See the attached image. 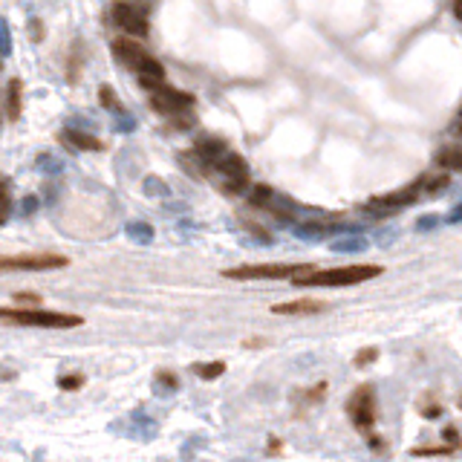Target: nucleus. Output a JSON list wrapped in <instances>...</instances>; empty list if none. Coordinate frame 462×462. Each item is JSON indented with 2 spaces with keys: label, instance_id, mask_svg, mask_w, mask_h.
<instances>
[{
  "label": "nucleus",
  "instance_id": "nucleus-1",
  "mask_svg": "<svg viewBox=\"0 0 462 462\" xmlns=\"http://www.w3.org/2000/svg\"><path fill=\"white\" fill-rule=\"evenodd\" d=\"M384 269L379 263H353V266H335V269H321V272H306L292 278L295 286H355L364 280L379 278Z\"/></svg>",
  "mask_w": 462,
  "mask_h": 462
},
{
  "label": "nucleus",
  "instance_id": "nucleus-2",
  "mask_svg": "<svg viewBox=\"0 0 462 462\" xmlns=\"http://www.w3.org/2000/svg\"><path fill=\"white\" fill-rule=\"evenodd\" d=\"M0 318L6 324L18 327H41V329H72L81 327L84 318L81 315H69V312H50V309H0Z\"/></svg>",
  "mask_w": 462,
  "mask_h": 462
},
{
  "label": "nucleus",
  "instance_id": "nucleus-3",
  "mask_svg": "<svg viewBox=\"0 0 462 462\" xmlns=\"http://www.w3.org/2000/svg\"><path fill=\"white\" fill-rule=\"evenodd\" d=\"M312 272L309 263H249V266H234L226 269L223 275L231 280H286V278H298Z\"/></svg>",
  "mask_w": 462,
  "mask_h": 462
},
{
  "label": "nucleus",
  "instance_id": "nucleus-4",
  "mask_svg": "<svg viewBox=\"0 0 462 462\" xmlns=\"http://www.w3.org/2000/svg\"><path fill=\"white\" fill-rule=\"evenodd\" d=\"M144 90H151V107L168 116H182L188 107H193V95L182 90L165 87V81H144Z\"/></svg>",
  "mask_w": 462,
  "mask_h": 462
},
{
  "label": "nucleus",
  "instance_id": "nucleus-5",
  "mask_svg": "<svg viewBox=\"0 0 462 462\" xmlns=\"http://www.w3.org/2000/svg\"><path fill=\"white\" fill-rule=\"evenodd\" d=\"M347 413L355 428L361 430H370L376 425V396H373V387L370 384H361L353 390L350 402H347Z\"/></svg>",
  "mask_w": 462,
  "mask_h": 462
},
{
  "label": "nucleus",
  "instance_id": "nucleus-6",
  "mask_svg": "<svg viewBox=\"0 0 462 462\" xmlns=\"http://www.w3.org/2000/svg\"><path fill=\"white\" fill-rule=\"evenodd\" d=\"M69 257L61 254H23V257H4L0 269L12 272V269H29V272H46V269H64Z\"/></svg>",
  "mask_w": 462,
  "mask_h": 462
},
{
  "label": "nucleus",
  "instance_id": "nucleus-7",
  "mask_svg": "<svg viewBox=\"0 0 462 462\" xmlns=\"http://www.w3.org/2000/svg\"><path fill=\"white\" fill-rule=\"evenodd\" d=\"M113 20H116V27L125 29L128 35L148 38V18H144L133 4H125V0L113 4Z\"/></svg>",
  "mask_w": 462,
  "mask_h": 462
},
{
  "label": "nucleus",
  "instance_id": "nucleus-8",
  "mask_svg": "<svg viewBox=\"0 0 462 462\" xmlns=\"http://www.w3.org/2000/svg\"><path fill=\"white\" fill-rule=\"evenodd\" d=\"M419 188H422V179L419 182H413V185H405L402 191H396V193H384V197H373L364 208H373V211H379L381 208V214H390V211H396V208H405V205H410V203H416V197H419Z\"/></svg>",
  "mask_w": 462,
  "mask_h": 462
},
{
  "label": "nucleus",
  "instance_id": "nucleus-9",
  "mask_svg": "<svg viewBox=\"0 0 462 462\" xmlns=\"http://www.w3.org/2000/svg\"><path fill=\"white\" fill-rule=\"evenodd\" d=\"M110 50H113V55H116L121 64L130 67L133 72L139 69V64H142L144 58H148V53H144L136 41H113V43H110Z\"/></svg>",
  "mask_w": 462,
  "mask_h": 462
},
{
  "label": "nucleus",
  "instance_id": "nucleus-10",
  "mask_svg": "<svg viewBox=\"0 0 462 462\" xmlns=\"http://www.w3.org/2000/svg\"><path fill=\"white\" fill-rule=\"evenodd\" d=\"M214 168L220 174H226V179H249V165H246V159H243L240 154H234V151H226L220 159L214 162Z\"/></svg>",
  "mask_w": 462,
  "mask_h": 462
},
{
  "label": "nucleus",
  "instance_id": "nucleus-11",
  "mask_svg": "<svg viewBox=\"0 0 462 462\" xmlns=\"http://www.w3.org/2000/svg\"><path fill=\"white\" fill-rule=\"evenodd\" d=\"M226 151H229L226 142H220L217 136H200V139H197V156H200L205 165H214Z\"/></svg>",
  "mask_w": 462,
  "mask_h": 462
},
{
  "label": "nucleus",
  "instance_id": "nucleus-12",
  "mask_svg": "<svg viewBox=\"0 0 462 462\" xmlns=\"http://www.w3.org/2000/svg\"><path fill=\"white\" fill-rule=\"evenodd\" d=\"M20 113H23V81L9 79V84H6V116H9V121H18Z\"/></svg>",
  "mask_w": 462,
  "mask_h": 462
},
{
  "label": "nucleus",
  "instance_id": "nucleus-13",
  "mask_svg": "<svg viewBox=\"0 0 462 462\" xmlns=\"http://www.w3.org/2000/svg\"><path fill=\"white\" fill-rule=\"evenodd\" d=\"M61 142L64 144H72V148H79V151H104V142L102 139H95L90 133H81V130H64L61 133Z\"/></svg>",
  "mask_w": 462,
  "mask_h": 462
},
{
  "label": "nucleus",
  "instance_id": "nucleus-14",
  "mask_svg": "<svg viewBox=\"0 0 462 462\" xmlns=\"http://www.w3.org/2000/svg\"><path fill=\"white\" fill-rule=\"evenodd\" d=\"M324 306L318 301H289V304H272L275 315H318Z\"/></svg>",
  "mask_w": 462,
  "mask_h": 462
},
{
  "label": "nucleus",
  "instance_id": "nucleus-15",
  "mask_svg": "<svg viewBox=\"0 0 462 462\" xmlns=\"http://www.w3.org/2000/svg\"><path fill=\"white\" fill-rule=\"evenodd\" d=\"M436 165L448 168V171H462V144H448L436 154Z\"/></svg>",
  "mask_w": 462,
  "mask_h": 462
},
{
  "label": "nucleus",
  "instance_id": "nucleus-16",
  "mask_svg": "<svg viewBox=\"0 0 462 462\" xmlns=\"http://www.w3.org/2000/svg\"><path fill=\"white\" fill-rule=\"evenodd\" d=\"M193 373H197L200 379L214 381V379H220V376L226 373V361H208V364H197V367H193Z\"/></svg>",
  "mask_w": 462,
  "mask_h": 462
},
{
  "label": "nucleus",
  "instance_id": "nucleus-17",
  "mask_svg": "<svg viewBox=\"0 0 462 462\" xmlns=\"http://www.w3.org/2000/svg\"><path fill=\"white\" fill-rule=\"evenodd\" d=\"M128 234H130L133 240H142V243H151V240H154V229H151L148 223H130V226H128Z\"/></svg>",
  "mask_w": 462,
  "mask_h": 462
},
{
  "label": "nucleus",
  "instance_id": "nucleus-18",
  "mask_svg": "<svg viewBox=\"0 0 462 462\" xmlns=\"http://www.w3.org/2000/svg\"><path fill=\"white\" fill-rule=\"evenodd\" d=\"M448 174H440V177H422V188H428V193H440L448 188Z\"/></svg>",
  "mask_w": 462,
  "mask_h": 462
},
{
  "label": "nucleus",
  "instance_id": "nucleus-19",
  "mask_svg": "<svg viewBox=\"0 0 462 462\" xmlns=\"http://www.w3.org/2000/svg\"><path fill=\"white\" fill-rule=\"evenodd\" d=\"M249 200H252L254 208H263L266 203L272 200V188H269V185H254V191H252V197H249Z\"/></svg>",
  "mask_w": 462,
  "mask_h": 462
},
{
  "label": "nucleus",
  "instance_id": "nucleus-20",
  "mask_svg": "<svg viewBox=\"0 0 462 462\" xmlns=\"http://www.w3.org/2000/svg\"><path fill=\"white\" fill-rule=\"evenodd\" d=\"M364 246H367V243H364V237H347V240H338L335 243V252H361Z\"/></svg>",
  "mask_w": 462,
  "mask_h": 462
},
{
  "label": "nucleus",
  "instance_id": "nucleus-21",
  "mask_svg": "<svg viewBox=\"0 0 462 462\" xmlns=\"http://www.w3.org/2000/svg\"><path fill=\"white\" fill-rule=\"evenodd\" d=\"M99 102H102L107 110H121V104H118V99H116L113 87H107V84H102V87H99Z\"/></svg>",
  "mask_w": 462,
  "mask_h": 462
},
{
  "label": "nucleus",
  "instance_id": "nucleus-22",
  "mask_svg": "<svg viewBox=\"0 0 462 462\" xmlns=\"http://www.w3.org/2000/svg\"><path fill=\"white\" fill-rule=\"evenodd\" d=\"M456 448H445V445H440V448H413L410 451V456H451Z\"/></svg>",
  "mask_w": 462,
  "mask_h": 462
},
{
  "label": "nucleus",
  "instance_id": "nucleus-23",
  "mask_svg": "<svg viewBox=\"0 0 462 462\" xmlns=\"http://www.w3.org/2000/svg\"><path fill=\"white\" fill-rule=\"evenodd\" d=\"M379 358V350L376 347H364L358 355H355V367H367V364H373Z\"/></svg>",
  "mask_w": 462,
  "mask_h": 462
},
{
  "label": "nucleus",
  "instance_id": "nucleus-24",
  "mask_svg": "<svg viewBox=\"0 0 462 462\" xmlns=\"http://www.w3.org/2000/svg\"><path fill=\"white\" fill-rule=\"evenodd\" d=\"M84 384V376H58V387L61 390H79Z\"/></svg>",
  "mask_w": 462,
  "mask_h": 462
},
{
  "label": "nucleus",
  "instance_id": "nucleus-25",
  "mask_svg": "<svg viewBox=\"0 0 462 462\" xmlns=\"http://www.w3.org/2000/svg\"><path fill=\"white\" fill-rule=\"evenodd\" d=\"M324 393H327V381H318L312 390H306V402H321Z\"/></svg>",
  "mask_w": 462,
  "mask_h": 462
},
{
  "label": "nucleus",
  "instance_id": "nucleus-26",
  "mask_svg": "<svg viewBox=\"0 0 462 462\" xmlns=\"http://www.w3.org/2000/svg\"><path fill=\"white\" fill-rule=\"evenodd\" d=\"M15 304H41V295H35V292H15Z\"/></svg>",
  "mask_w": 462,
  "mask_h": 462
},
{
  "label": "nucleus",
  "instance_id": "nucleus-27",
  "mask_svg": "<svg viewBox=\"0 0 462 462\" xmlns=\"http://www.w3.org/2000/svg\"><path fill=\"white\" fill-rule=\"evenodd\" d=\"M29 35H32V41H43V23L38 18L29 20Z\"/></svg>",
  "mask_w": 462,
  "mask_h": 462
},
{
  "label": "nucleus",
  "instance_id": "nucleus-28",
  "mask_svg": "<svg viewBox=\"0 0 462 462\" xmlns=\"http://www.w3.org/2000/svg\"><path fill=\"white\" fill-rule=\"evenodd\" d=\"M422 416H425V419L442 416V405H428V407H422Z\"/></svg>",
  "mask_w": 462,
  "mask_h": 462
},
{
  "label": "nucleus",
  "instance_id": "nucleus-29",
  "mask_svg": "<svg viewBox=\"0 0 462 462\" xmlns=\"http://www.w3.org/2000/svg\"><path fill=\"white\" fill-rule=\"evenodd\" d=\"M159 381L165 384V387H171V390H177V376H171V373H168V370H159Z\"/></svg>",
  "mask_w": 462,
  "mask_h": 462
},
{
  "label": "nucleus",
  "instance_id": "nucleus-30",
  "mask_svg": "<svg viewBox=\"0 0 462 462\" xmlns=\"http://www.w3.org/2000/svg\"><path fill=\"white\" fill-rule=\"evenodd\" d=\"M436 223H440V217H422V220L416 223V229H419V231H428V229H433Z\"/></svg>",
  "mask_w": 462,
  "mask_h": 462
},
{
  "label": "nucleus",
  "instance_id": "nucleus-31",
  "mask_svg": "<svg viewBox=\"0 0 462 462\" xmlns=\"http://www.w3.org/2000/svg\"><path fill=\"white\" fill-rule=\"evenodd\" d=\"M445 440H448V445H451V448H459V445H462V442H459V433H456L454 428H448V430H445Z\"/></svg>",
  "mask_w": 462,
  "mask_h": 462
},
{
  "label": "nucleus",
  "instance_id": "nucleus-32",
  "mask_svg": "<svg viewBox=\"0 0 462 462\" xmlns=\"http://www.w3.org/2000/svg\"><path fill=\"white\" fill-rule=\"evenodd\" d=\"M4 53H6V55L12 53V35H9V27H6V23H4Z\"/></svg>",
  "mask_w": 462,
  "mask_h": 462
},
{
  "label": "nucleus",
  "instance_id": "nucleus-33",
  "mask_svg": "<svg viewBox=\"0 0 462 462\" xmlns=\"http://www.w3.org/2000/svg\"><path fill=\"white\" fill-rule=\"evenodd\" d=\"M23 208H27V214H32L38 208V200L35 197H27V200H23Z\"/></svg>",
  "mask_w": 462,
  "mask_h": 462
},
{
  "label": "nucleus",
  "instance_id": "nucleus-34",
  "mask_svg": "<svg viewBox=\"0 0 462 462\" xmlns=\"http://www.w3.org/2000/svg\"><path fill=\"white\" fill-rule=\"evenodd\" d=\"M459 220H462V205H456V208H454V214L448 217V223H459Z\"/></svg>",
  "mask_w": 462,
  "mask_h": 462
},
{
  "label": "nucleus",
  "instance_id": "nucleus-35",
  "mask_svg": "<svg viewBox=\"0 0 462 462\" xmlns=\"http://www.w3.org/2000/svg\"><path fill=\"white\" fill-rule=\"evenodd\" d=\"M454 15L462 20V0H456V4H454Z\"/></svg>",
  "mask_w": 462,
  "mask_h": 462
},
{
  "label": "nucleus",
  "instance_id": "nucleus-36",
  "mask_svg": "<svg viewBox=\"0 0 462 462\" xmlns=\"http://www.w3.org/2000/svg\"><path fill=\"white\" fill-rule=\"evenodd\" d=\"M269 451H280V440H269Z\"/></svg>",
  "mask_w": 462,
  "mask_h": 462
},
{
  "label": "nucleus",
  "instance_id": "nucleus-37",
  "mask_svg": "<svg viewBox=\"0 0 462 462\" xmlns=\"http://www.w3.org/2000/svg\"><path fill=\"white\" fill-rule=\"evenodd\" d=\"M459 407H462V399H459Z\"/></svg>",
  "mask_w": 462,
  "mask_h": 462
},
{
  "label": "nucleus",
  "instance_id": "nucleus-38",
  "mask_svg": "<svg viewBox=\"0 0 462 462\" xmlns=\"http://www.w3.org/2000/svg\"><path fill=\"white\" fill-rule=\"evenodd\" d=\"M459 116H462V113H459Z\"/></svg>",
  "mask_w": 462,
  "mask_h": 462
}]
</instances>
